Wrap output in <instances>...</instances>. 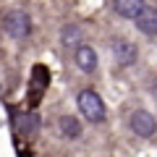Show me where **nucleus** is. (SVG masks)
Listing matches in <instances>:
<instances>
[{"label": "nucleus", "mask_w": 157, "mask_h": 157, "mask_svg": "<svg viewBox=\"0 0 157 157\" xmlns=\"http://www.w3.org/2000/svg\"><path fill=\"white\" fill-rule=\"evenodd\" d=\"M113 58L118 60V66H134L136 60H139V47L131 42V39H123L118 37L115 42H113Z\"/></svg>", "instance_id": "nucleus-4"}, {"label": "nucleus", "mask_w": 157, "mask_h": 157, "mask_svg": "<svg viewBox=\"0 0 157 157\" xmlns=\"http://www.w3.org/2000/svg\"><path fill=\"white\" fill-rule=\"evenodd\" d=\"M81 39H84V34H81V26H76V24H66L60 29V42L66 50H76L81 45Z\"/></svg>", "instance_id": "nucleus-7"}, {"label": "nucleus", "mask_w": 157, "mask_h": 157, "mask_svg": "<svg viewBox=\"0 0 157 157\" xmlns=\"http://www.w3.org/2000/svg\"><path fill=\"white\" fill-rule=\"evenodd\" d=\"M32 76H34V81H37V86H39V89H45V86H47V81H50V73H47V68H42V66H34Z\"/></svg>", "instance_id": "nucleus-11"}, {"label": "nucleus", "mask_w": 157, "mask_h": 157, "mask_svg": "<svg viewBox=\"0 0 157 157\" xmlns=\"http://www.w3.org/2000/svg\"><path fill=\"white\" fill-rule=\"evenodd\" d=\"M39 128V118L34 113H24V115H16V134L18 136H34Z\"/></svg>", "instance_id": "nucleus-8"}, {"label": "nucleus", "mask_w": 157, "mask_h": 157, "mask_svg": "<svg viewBox=\"0 0 157 157\" xmlns=\"http://www.w3.org/2000/svg\"><path fill=\"white\" fill-rule=\"evenodd\" d=\"M134 21H136V29H139L141 34H147V37H157V8H152V6L144 3V8L136 13Z\"/></svg>", "instance_id": "nucleus-5"}, {"label": "nucleus", "mask_w": 157, "mask_h": 157, "mask_svg": "<svg viewBox=\"0 0 157 157\" xmlns=\"http://www.w3.org/2000/svg\"><path fill=\"white\" fill-rule=\"evenodd\" d=\"M3 26H6L8 37L26 39L29 34H32V18H29V13H24V11H11V13H6V18H3Z\"/></svg>", "instance_id": "nucleus-2"}, {"label": "nucleus", "mask_w": 157, "mask_h": 157, "mask_svg": "<svg viewBox=\"0 0 157 157\" xmlns=\"http://www.w3.org/2000/svg\"><path fill=\"white\" fill-rule=\"evenodd\" d=\"M58 128H60V134L66 136V139H78V136H81V123H78V118H73V115H63L60 121H58Z\"/></svg>", "instance_id": "nucleus-10"}, {"label": "nucleus", "mask_w": 157, "mask_h": 157, "mask_svg": "<svg viewBox=\"0 0 157 157\" xmlns=\"http://www.w3.org/2000/svg\"><path fill=\"white\" fill-rule=\"evenodd\" d=\"M128 126L131 131H134L136 136H141V139H152V136L157 134V118L152 115L149 110H134L128 118Z\"/></svg>", "instance_id": "nucleus-3"}, {"label": "nucleus", "mask_w": 157, "mask_h": 157, "mask_svg": "<svg viewBox=\"0 0 157 157\" xmlns=\"http://www.w3.org/2000/svg\"><path fill=\"white\" fill-rule=\"evenodd\" d=\"M113 8L121 18H136V13L144 8V0H113Z\"/></svg>", "instance_id": "nucleus-9"}, {"label": "nucleus", "mask_w": 157, "mask_h": 157, "mask_svg": "<svg viewBox=\"0 0 157 157\" xmlns=\"http://www.w3.org/2000/svg\"><path fill=\"white\" fill-rule=\"evenodd\" d=\"M76 102H78V110H81V115L86 118V123H102V121H105V115H107L105 102H102V97L97 94L94 89L78 92Z\"/></svg>", "instance_id": "nucleus-1"}, {"label": "nucleus", "mask_w": 157, "mask_h": 157, "mask_svg": "<svg viewBox=\"0 0 157 157\" xmlns=\"http://www.w3.org/2000/svg\"><path fill=\"white\" fill-rule=\"evenodd\" d=\"M73 60H76L78 71H84V73H94L97 71V52H94V47H89V45H78L76 52H73Z\"/></svg>", "instance_id": "nucleus-6"}]
</instances>
